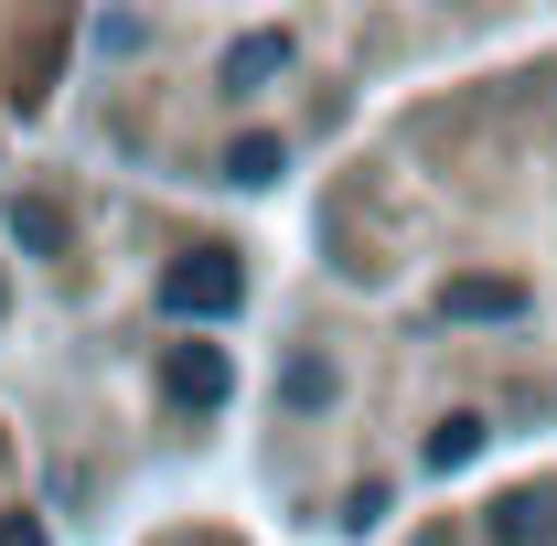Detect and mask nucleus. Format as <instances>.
<instances>
[{
    "label": "nucleus",
    "instance_id": "obj_1",
    "mask_svg": "<svg viewBox=\"0 0 557 546\" xmlns=\"http://www.w3.org/2000/svg\"><path fill=\"white\" fill-rule=\"evenodd\" d=\"M236 300H247V278L225 269V258H183V269L161 278V311H172V322H225Z\"/></svg>",
    "mask_w": 557,
    "mask_h": 546
},
{
    "label": "nucleus",
    "instance_id": "obj_2",
    "mask_svg": "<svg viewBox=\"0 0 557 546\" xmlns=\"http://www.w3.org/2000/svg\"><path fill=\"white\" fill-rule=\"evenodd\" d=\"M440 311H450V322H525V278H450V289H440Z\"/></svg>",
    "mask_w": 557,
    "mask_h": 546
},
{
    "label": "nucleus",
    "instance_id": "obj_3",
    "mask_svg": "<svg viewBox=\"0 0 557 546\" xmlns=\"http://www.w3.org/2000/svg\"><path fill=\"white\" fill-rule=\"evenodd\" d=\"M161 386H172L183 408H225V386H236V375H225V343H183Z\"/></svg>",
    "mask_w": 557,
    "mask_h": 546
},
{
    "label": "nucleus",
    "instance_id": "obj_4",
    "mask_svg": "<svg viewBox=\"0 0 557 546\" xmlns=\"http://www.w3.org/2000/svg\"><path fill=\"white\" fill-rule=\"evenodd\" d=\"M547 536H557L547 493H504V504H493V546H547Z\"/></svg>",
    "mask_w": 557,
    "mask_h": 546
},
{
    "label": "nucleus",
    "instance_id": "obj_5",
    "mask_svg": "<svg viewBox=\"0 0 557 546\" xmlns=\"http://www.w3.org/2000/svg\"><path fill=\"white\" fill-rule=\"evenodd\" d=\"M278 65H289V33H247V44H236V54H225V86H236V97H247V86H269Z\"/></svg>",
    "mask_w": 557,
    "mask_h": 546
},
{
    "label": "nucleus",
    "instance_id": "obj_6",
    "mask_svg": "<svg viewBox=\"0 0 557 546\" xmlns=\"http://www.w3.org/2000/svg\"><path fill=\"white\" fill-rule=\"evenodd\" d=\"M278 408H333V364H322V353H289V364H278Z\"/></svg>",
    "mask_w": 557,
    "mask_h": 546
},
{
    "label": "nucleus",
    "instance_id": "obj_7",
    "mask_svg": "<svg viewBox=\"0 0 557 546\" xmlns=\"http://www.w3.org/2000/svg\"><path fill=\"white\" fill-rule=\"evenodd\" d=\"M472 461H483V418H440L429 429V472L450 482V472H472Z\"/></svg>",
    "mask_w": 557,
    "mask_h": 546
},
{
    "label": "nucleus",
    "instance_id": "obj_8",
    "mask_svg": "<svg viewBox=\"0 0 557 546\" xmlns=\"http://www.w3.org/2000/svg\"><path fill=\"white\" fill-rule=\"evenodd\" d=\"M11 236H22L33 258H65V214L54 204H11Z\"/></svg>",
    "mask_w": 557,
    "mask_h": 546
},
{
    "label": "nucleus",
    "instance_id": "obj_9",
    "mask_svg": "<svg viewBox=\"0 0 557 546\" xmlns=\"http://www.w3.org/2000/svg\"><path fill=\"white\" fill-rule=\"evenodd\" d=\"M225 183H278V139H269V129H247L236 150H225Z\"/></svg>",
    "mask_w": 557,
    "mask_h": 546
},
{
    "label": "nucleus",
    "instance_id": "obj_10",
    "mask_svg": "<svg viewBox=\"0 0 557 546\" xmlns=\"http://www.w3.org/2000/svg\"><path fill=\"white\" fill-rule=\"evenodd\" d=\"M0 546H54V536H44L33 514H11V525H0Z\"/></svg>",
    "mask_w": 557,
    "mask_h": 546
}]
</instances>
